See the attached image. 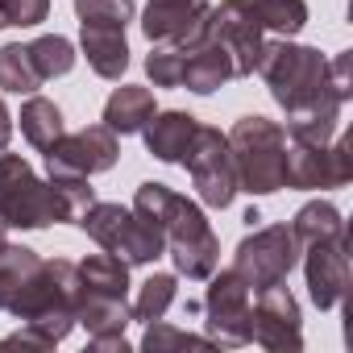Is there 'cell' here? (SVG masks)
Returning a JSON list of instances; mask_svg holds the SVG:
<instances>
[{
  "instance_id": "cell-23",
  "label": "cell",
  "mask_w": 353,
  "mask_h": 353,
  "mask_svg": "<svg viewBox=\"0 0 353 353\" xmlns=\"http://www.w3.org/2000/svg\"><path fill=\"white\" fill-rule=\"evenodd\" d=\"M42 266V258L26 245H5L0 250V312H9L13 299L21 295V287L34 279V270Z\"/></svg>"
},
{
  "instance_id": "cell-6",
  "label": "cell",
  "mask_w": 353,
  "mask_h": 353,
  "mask_svg": "<svg viewBox=\"0 0 353 353\" xmlns=\"http://www.w3.org/2000/svg\"><path fill=\"white\" fill-rule=\"evenodd\" d=\"M75 225L100 250L117 254L129 266H150V262H158L166 254V237L154 225H145L133 208H121V204H88Z\"/></svg>"
},
{
  "instance_id": "cell-8",
  "label": "cell",
  "mask_w": 353,
  "mask_h": 353,
  "mask_svg": "<svg viewBox=\"0 0 353 353\" xmlns=\"http://www.w3.org/2000/svg\"><path fill=\"white\" fill-rule=\"evenodd\" d=\"M353 179V154L345 137H332L324 145L312 141H287L283 162V188L291 192H332Z\"/></svg>"
},
{
  "instance_id": "cell-30",
  "label": "cell",
  "mask_w": 353,
  "mask_h": 353,
  "mask_svg": "<svg viewBox=\"0 0 353 353\" xmlns=\"http://www.w3.org/2000/svg\"><path fill=\"white\" fill-rule=\"evenodd\" d=\"M133 0H75L79 21H100V26H129L133 21Z\"/></svg>"
},
{
  "instance_id": "cell-5",
  "label": "cell",
  "mask_w": 353,
  "mask_h": 353,
  "mask_svg": "<svg viewBox=\"0 0 353 353\" xmlns=\"http://www.w3.org/2000/svg\"><path fill=\"white\" fill-rule=\"evenodd\" d=\"M225 137H229V154H233V170H237V192L274 196L283 188L287 129L266 117H241Z\"/></svg>"
},
{
  "instance_id": "cell-27",
  "label": "cell",
  "mask_w": 353,
  "mask_h": 353,
  "mask_svg": "<svg viewBox=\"0 0 353 353\" xmlns=\"http://www.w3.org/2000/svg\"><path fill=\"white\" fill-rule=\"evenodd\" d=\"M30 59H34L42 79H59V75H67L75 67V46L67 38H59V34H46V38L30 42Z\"/></svg>"
},
{
  "instance_id": "cell-28",
  "label": "cell",
  "mask_w": 353,
  "mask_h": 353,
  "mask_svg": "<svg viewBox=\"0 0 353 353\" xmlns=\"http://www.w3.org/2000/svg\"><path fill=\"white\" fill-rule=\"evenodd\" d=\"M183 46H170V42H154V50L145 54V75L154 79V88H179L183 83Z\"/></svg>"
},
{
  "instance_id": "cell-15",
  "label": "cell",
  "mask_w": 353,
  "mask_h": 353,
  "mask_svg": "<svg viewBox=\"0 0 353 353\" xmlns=\"http://www.w3.org/2000/svg\"><path fill=\"white\" fill-rule=\"evenodd\" d=\"M303 274H307V295L320 312L336 307L349 287V237L316 241L303 254Z\"/></svg>"
},
{
  "instance_id": "cell-17",
  "label": "cell",
  "mask_w": 353,
  "mask_h": 353,
  "mask_svg": "<svg viewBox=\"0 0 353 353\" xmlns=\"http://www.w3.org/2000/svg\"><path fill=\"white\" fill-rule=\"evenodd\" d=\"M200 121L192 112H179V108H170V112H154L145 121V150L158 158V162H183L192 137H196Z\"/></svg>"
},
{
  "instance_id": "cell-18",
  "label": "cell",
  "mask_w": 353,
  "mask_h": 353,
  "mask_svg": "<svg viewBox=\"0 0 353 353\" xmlns=\"http://www.w3.org/2000/svg\"><path fill=\"white\" fill-rule=\"evenodd\" d=\"M229 79H237V75H233V59L225 54V46H216L212 38L188 46L183 83H179V88H188V92H196V96H212V92L225 88Z\"/></svg>"
},
{
  "instance_id": "cell-4",
  "label": "cell",
  "mask_w": 353,
  "mask_h": 353,
  "mask_svg": "<svg viewBox=\"0 0 353 353\" xmlns=\"http://www.w3.org/2000/svg\"><path fill=\"white\" fill-rule=\"evenodd\" d=\"M0 225L5 229L75 225V212L54 179H38L21 154L0 150Z\"/></svg>"
},
{
  "instance_id": "cell-2",
  "label": "cell",
  "mask_w": 353,
  "mask_h": 353,
  "mask_svg": "<svg viewBox=\"0 0 353 353\" xmlns=\"http://www.w3.org/2000/svg\"><path fill=\"white\" fill-rule=\"evenodd\" d=\"M133 212L166 237V254L179 274L204 283L221 266V241L204 221V208L188 196L170 192L166 183H141L133 196Z\"/></svg>"
},
{
  "instance_id": "cell-11",
  "label": "cell",
  "mask_w": 353,
  "mask_h": 353,
  "mask_svg": "<svg viewBox=\"0 0 353 353\" xmlns=\"http://www.w3.org/2000/svg\"><path fill=\"white\" fill-rule=\"evenodd\" d=\"M204 38L225 46V54L233 59V75L237 79L258 71V59H262L266 42H262V21L254 13V0H221L216 9H208Z\"/></svg>"
},
{
  "instance_id": "cell-26",
  "label": "cell",
  "mask_w": 353,
  "mask_h": 353,
  "mask_svg": "<svg viewBox=\"0 0 353 353\" xmlns=\"http://www.w3.org/2000/svg\"><path fill=\"white\" fill-rule=\"evenodd\" d=\"M254 13L262 21V30H274L283 38L299 34L307 26V5L303 0H254Z\"/></svg>"
},
{
  "instance_id": "cell-16",
  "label": "cell",
  "mask_w": 353,
  "mask_h": 353,
  "mask_svg": "<svg viewBox=\"0 0 353 353\" xmlns=\"http://www.w3.org/2000/svg\"><path fill=\"white\" fill-rule=\"evenodd\" d=\"M79 50L88 67L100 79H121L129 71V42L125 26H100V21H79Z\"/></svg>"
},
{
  "instance_id": "cell-12",
  "label": "cell",
  "mask_w": 353,
  "mask_h": 353,
  "mask_svg": "<svg viewBox=\"0 0 353 353\" xmlns=\"http://www.w3.org/2000/svg\"><path fill=\"white\" fill-rule=\"evenodd\" d=\"M250 341H258L270 353H299L303 349V316L295 295L274 283L258 291V303L250 307Z\"/></svg>"
},
{
  "instance_id": "cell-21",
  "label": "cell",
  "mask_w": 353,
  "mask_h": 353,
  "mask_svg": "<svg viewBox=\"0 0 353 353\" xmlns=\"http://www.w3.org/2000/svg\"><path fill=\"white\" fill-rule=\"evenodd\" d=\"M79 279H83V291H92V295H117V299L129 295V262H121L108 250L83 258L79 262Z\"/></svg>"
},
{
  "instance_id": "cell-34",
  "label": "cell",
  "mask_w": 353,
  "mask_h": 353,
  "mask_svg": "<svg viewBox=\"0 0 353 353\" xmlns=\"http://www.w3.org/2000/svg\"><path fill=\"white\" fill-rule=\"evenodd\" d=\"M0 30H9V17H5V9H0Z\"/></svg>"
},
{
  "instance_id": "cell-19",
  "label": "cell",
  "mask_w": 353,
  "mask_h": 353,
  "mask_svg": "<svg viewBox=\"0 0 353 353\" xmlns=\"http://www.w3.org/2000/svg\"><path fill=\"white\" fill-rule=\"evenodd\" d=\"M154 112H158V104H154V92H150V88L121 83V88L108 96V104H104V125H108L112 133L129 137V133H141Z\"/></svg>"
},
{
  "instance_id": "cell-22",
  "label": "cell",
  "mask_w": 353,
  "mask_h": 353,
  "mask_svg": "<svg viewBox=\"0 0 353 353\" xmlns=\"http://www.w3.org/2000/svg\"><path fill=\"white\" fill-rule=\"evenodd\" d=\"M291 233L299 237V245H316V241H332V237H349L345 233V216L336 204L328 200H316V204H303L295 212V225Z\"/></svg>"
},
{
  "instance_id": "cell-10",
  "label": "cell",
  "mask_w": 353,
  "mask_h": 353,
  "mask_svg": "<svg viewBox=\"0 0 353 353\" xmlns=\"http://www.w3.org/2000/svg\"><path fill=\"white\" fill-rule=\"evenodd\" d=\"M254 291L245 287V279L237 270H212L208 274V295H204V324H208V341L221 349H241L250 345V299Z\"/></svg>"
},
{
  "instance_id": "cell-14",
  "label": "cell",
  "mask_w": 353,
  "mask_h": 353,
  "mask_svg": "<svg viewBox=\"0 0 353 353\" xmlns=\"http://www.w3.org/2000/svg\"><path fill=\"white\" fill-rule=\"evenodd\" d=\"M208 9L212 5H204V0H150V9L141 13V34L150 42H170L188 50L204 42Z\"/></svg>"
},
{
  "instance_id": "cell-33",
  "label": "cell",
  "mask_w": 353,
  "mask_h": 353,
  "mask_svg": "<svg viewBox=\"0 0 353 353\" xmlns=\"http://www.w3.org/2000/svg\"><path fill=\"white\" fill-rule=\"evenodd\" d=\"M9 245V237H5V225H0V250H5Z\"/></svg>"
},
{
  "instance_id": "cell-25",
  "label": "cell",
  "mask_w": 353,
  "mask_h": 353,
  "mask_svg": "<svg viewBox=\"0 0 353 353\" xmlns=\"http://www.w3.org/2000/svg\"><path fill=\"white\" fill-rule=\"evenodd\" d=\"M174 295H179V279L174 274H150L145 283H141V291H137V299H133V320H141V324H150V320H162L166 316V307L174 303Z\"/></svg>"
},
{
  "instance_id": "cell-24",
  "label": "cell",
  "mask_w": 353,
  "mask_h": 353,
  "mask_svg": "<svg viewBox=\"0 0 353 353\" xmlns=\"http://www.w3.org/2000/svg\"><path fill=\"white\" fill-rule=\"evenodd\" d=\"M46 79L38 75L34 59H30V46L21 42H9V46H0V88L13 92V96H34Z\"/></svg>"
},
{
  "instance_id": "cell-3",
  "label": "cell",
  "mask_w": 353,
  "mask_h": 353,
  "mask_svg": "<svg viewBox=\"0 0 353 353\" xmlns=\"http://www.w3.org/2000/svg\"><path fill=\"white\" fill-rule=\"evenodd\" d=\"M83 295V279L79 266L67 258L42 262L34 270V279L21 287V295L13 299V316L21 320V332L5 336L0 345H30V349H54L71 328H75V307Z\"/></svg>"
},
{
  "instance_id": "cell-1",
  "label": "cell",
  "mask_w": 353,
  "mask_h": 353,
  "mask_svg": "<svg viewBox=\"0 0 353 353\" xmlns=\"http://www.w3.org/2000/svg\"><path fill=\"white\" fill-rule=\"evenodd\" d=\"M258 75L266 79L274 104L287 112V137L324 145L336 137V121L345 100L328 83V63L320 50L299 42H266L258 59Z\"/></svg>"
},
{
  "instance_id": "cell-7",
  "label": "cell",
  "mask_w": 353,
  "mask_h": 353,
  "mask_svg": "<svg viewBox=\"0 0 353 353\" xmlns=\"http://www.w3.org/2000/svg\"><path fill=\"white\" fill-rule=\"evenodd\" d=\"M299 254H303V245L287 225H266L237 245L233 270L245 279L250 291H262V287L287 283V274L299 266Z\"/></svg>"
},
{
  "instance_id": "cell-29",
  "label": "cell",
  "mask_w": 353,
  "mask_h": 353,
  "mask_svg": "<svg viewBox=\"0 0 353 353\" xmlns=\"http://www.w3.org/2000/svg\"><path fill=\"white\" fill-rule=\"evenodd\" d=\"M141 349L150 353H166V349H216L208 336H196V332H183L166 320H150L145 324V336H141Z\"/></svg>"
},
{
  "instance_id": "cell-31",
  "label": "cell",
  "mask_w": 353,
  "mask_h": 353,
  "mask_svg": "<svg viewBox=\"0 0 353 353\" xmlns=\"http://www.w3.org/2000/svg\"><path fill=\"white\" fill-rule=\"evenodd\" d=\"M9 26H42L50 13V0H0Z\"/></svg>"
},
{
  "instance_id": "cell-20",
  "label": "cell",
  "mask_w": 353,
  "mask_h": 353,
  "mask_svg": "<svg viewBox=\"0 0 353 353\" xmlns=\"http://www.w3.org/2000/svg\"><path fill=\"white\" fill-rule=\"evenodd\" d=\"M17 121H21V137H26L34 150H42V154L67 133V129H63V112L54 108V100H46V96H38V92L21 104V117H17Z\"/></svg>"
},
{
  "instance_id": "cell-32",
  "label": "cell",
  "mask_w": 353,
  "mask_h": 353,
  "mask_svg": "<svg viewBox=\"0 0 353 353\" xmlns=\"http://www.w3.org/2000/svg\"><path fill=\"white\" fill-rule=\"evenodd\" d=\"M9 137H13V112H9L5 100H0V150H9Z\"/></svg>"
},
{
  "instance_id": "cell-13",
  "label": "cell",
  "mask_w": 353,
  "mask_h": 353,
  "mask_svg": "<svg viewBox=\"0 0 353 353\" xmlns=\"http://www.w3.org/2000/svg\"><path fill=\"white\" fill-rule=\"evenodd\" d=\"M121 154V141L108 125H88L79 133H63L50 150H46V166L50 174H100L112 170Z\"/></svg>"
},
{
  "instance_id": "cell-9",
  "label": "cell",
  "mask_w": 353,
  "mask_h": 353,
  "mask_svg": "<svg viewBox=\"0 0 353 353\" xmlns=\"http://www.w3.org/2000/svg\"><path fill=\"white\" fill-rule=\"evenodd\" d=\"M183 166L192 174V183L200 192V200L208 208H229L233 196H237V170H233V154H229V137L212 125H200L188 154H183Z\"/></svg>"
}]
</instances>
